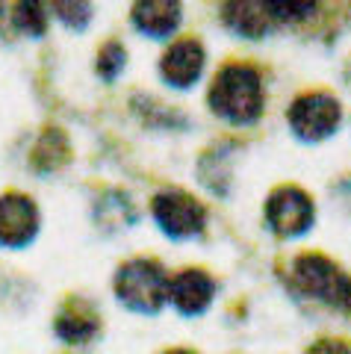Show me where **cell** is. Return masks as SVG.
Returning a JSON list of instances; mask_svg holds the SVG:
<instances>
[{"instance_id":"15","label":"cell","mask_w":351,"mask_h":354,"mask_svg":"<svg viewBox=\"0 0 351 354\" xmlns=\"http://www.w3.org/2000/svg\"><path fill=\"white\" fill-rule=\"evenodd\" d=\"M48 9L62 21L65 30H74V32H83L95 18V6L89 3H50Z\"/></svg>"},{"instance_id":"17","label":"cell","mask_w":351,"mask_h":354,"mask_svg":"<svg viewBox=\"0 0 351 354\" xmlns=\"http://www.w3.org/2000/svg\"><path fill=\"white\" fill-rule=\"evenodd\" d=\"M166 354H192V351H180V348H174V351H166Z\"/></svg>"},{"instance_id":"3","label":"cell","mask_w":351,"mask_h":354,"mask_svg":"<svg viewBox=\"0 0 351 354\" xmlns=\"http://www.w3.org/2000/svg\"><path fill=\"white\" fill-rule=\"evenodd\" d=\"M292 286L304 295L322 298V301L351 313V278H345L331 260L316 257V254H307V257L295 260Z\"/></svg>"},{"instance_id":"4","label":"cell","mask_w":351,"mask_h":354,"mask_svg":"<svg viewBox=\"0 0 351 354\" xmlns=\"http://www.w3.org/2000/svg\"><path fill=\"white\" fill-rule=\"evenodd\" d=\"M151 213L157 227L171 239H192L204 230L207 213L198 198H192L183 189H162L160 195H153Z\"/></svg>"},{"instance_id":"10","label":"cell","mask_w":351,"mask_h":354,"mask_svg":"<svg viewBox=\"0 0 351 354\" xmlns=\"http://www.w3.org/2000/svg\"><path fill=\"white\" fill-rule=\"evenodd\" d=\"M269 221L272 227L283 236H292V234H301V230L310 227L313 221V204L310 198L298 189H281L272 195L269 201Z\"/></svg>"},{"instance_id":"8","label":"cell","mask_w":351,"mask_h":354,"mask_svg":"<svg viewBox=\"0 0 351 354\" xmlns=\"http://www.w3.org/2000/svg\"><path fill=\"white\" fill-rule=\"evenodd\" d=\"M290 124L304 139H322L339 124V104L331 95H304L290 109Z\"/></svg>"},{"instance_id":"5","label":"cell","mask_w":351,"mask_h":354,"mask_svg":"<svg viewBox=\"0 0 351 354\" xmlns=\"http://www.w3.org/2000/svg\"><path fill=\"white\" fill-rule=\"evenodd\" d=\"M39 207L24 192L0 195V248L21 251L39 236Z\"/></svg>"},{"instance_id":"7","label":"cell","mask_w":351,"mask_h":354,"mask_svg":"<svg viewBox=\"0 0 351 354\" xmlns=\"http://www.w3.org/2000/svg\"><path fill=\"white\" fill-rule=\"evenodd\" d=\"M53 334H57V339H62L65 346H89V342L101 334V313H97L95 304H89L86 298L71 295L68 301L57 310Z\"/></svg>"},{"instance_id":"6","label":"cell","mask_w":351,"mask_h":354,"mask_svg":"<svg viewBox=\"0 0 351 354\" xmlns=\"http://www.w3.org/2000/svg\"><path fill=\"white\" fill-rule=\"evenodd\" d=\"M204 44L198 39H178L160 57V77L174 88H189L204 74Z\"/></svg>"},{"instance_id":"12","label":"cell","mask_w":351,"mask_h":354,"mask_svg":"<svg viewBox=\"0 0 351 354\" xmlns=\"http://www.w3.org/2000/svg\"><path fill=\"white\" fill-rule=\"evenodd\" d=\"M225 21L239 36L257 39L269 27V12H266V6H260V3H234V6H225Z\"/></svg>"},{"instance_id":"1","label":"cell","mask_w":351,"mask_h":354,"mask_svg":"<svg viewBox=\"0 0 351 354\" xmlns=\"http://www.w3.org/2000/svg\"><path fill=\"white\" fill-rule=\"evenodd\" d=\"M210 106L216 115L234 124H248L263 109V86L251 65H225L210 88Z\"/></svg>"},{"instance_id":"9","label":"cell","mask_w":351,"mask_h":354,"mask_svg":"<svg viewBox=\"0 0 351 354\" xmlns=\"http://www.w3.org/2000/svg\"><path fill=\"white\" fill-rule=\"evenodd\" d=\"M213 278L201 269H183L169 281V301L183 316H198L213 301Z\"/></svg>"},{"instance_id":"13","label":"cell","mask_w":351,"mask_h":354,"mask_svg":"<svg viewBox=\"0 0 351 354\" xmlns=\"http://www.w3.org/2000/svg\"><path fill=\"white\" fill-rule=\"evenodd\" d=\"M124 65H127V50H124V44L115 39L104 41L101 50L95 53V74L101 77L104 83H113L115 77L124 71Z\"/></svg>"},{"instance_id":"2","label":"cell","mask_w":351,"mask_h":354,"mask_svg":"<svg viewBox=\"0 0 351 354\" xmlns=\"http://www.w3.org/2000/svg\"><path fill=\"white\" fill-rule=\"evenodd\" d=\"M113 290L118 304L133 313H157L169 301V278L162 266L151 257H133L118 266Z\"/></svg>"},{"instance_id":"16","label":"cell","mask_w":351,"mask_h":354,"mask_svg":"<svg viewBox=\"0 0 351 354\" xmlns=\"http://www.w3.org/2000/svg\"><path fill=\"white\" fill-rule=\"evenodd\" d=\"M307 354H351V348L345 342H336V339H325V342H316V346L307 351Z\"/></svg>"},{"instance_id":"11","label":"cell","mask_w":351,"mask_h":354,"mask_svg":"<svg viewBox=\"0 0 351 354\" xmlns=\"http://www.w3.org/2000/svg\"><path fill=\"white\" fill-rule=\"evenodd\" d=\"M133 27L148 39H169L183 21L180 3H166V0H153V3H136L130 12Z\"/></svg>"},{"instance_id":"14","label":"cell","mask_w":351,"mask_h":354,"mask_svg":"<svg viewBox=\"0 0 351 354\" xmlns=\"http://www.w3.org/2000/svg\"><path fill=\"white\" fill-rule=\"evenodd\" d=\"M48 6L41 3H18L15 6V30L21 32V36H30V39H41L48 30Z\"/></svg>"}]
</instances>
